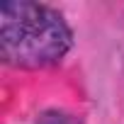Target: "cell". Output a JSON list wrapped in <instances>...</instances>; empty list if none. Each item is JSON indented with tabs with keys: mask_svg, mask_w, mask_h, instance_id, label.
Masks as SVG:
<instances>
[{
	"mask_svg": "<svg viewBox=\"0 0 124 124\" xmlns=\"http://www.w3.org/2000/svg\"><path fill=\"white\" fill-rule=\"evenodd\" d=\"M73 46L63 15L49 5L17 0L0 5V56L15 68H49Z\"/></svg>",
	"mask_w": 124,
	"mask_h": 124,
	"instance_id": "6da1fadb",
	"label": "cell"
},
{
	"mask_svg": "<svg viewBox=\"0 0 124 124\" xmlns=\"http://www.w3.org/2000/svg\"><path fill=\"white\" fill-rule=\"evenodd\" d=\"M37 124H83L80 117L63 112V109H44L37 117Z\"/></svg>",
	"mask_w": 124,
	"mask_h": 124,
	"instance_id": "7a4b0ae2",
	"label": "cell"
}]
</instances>
